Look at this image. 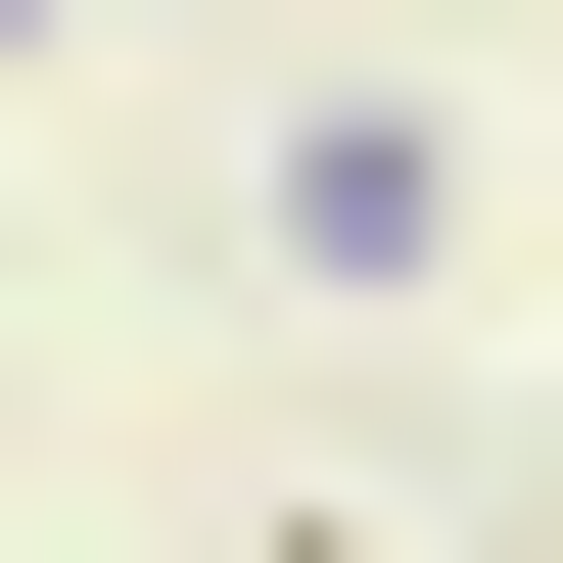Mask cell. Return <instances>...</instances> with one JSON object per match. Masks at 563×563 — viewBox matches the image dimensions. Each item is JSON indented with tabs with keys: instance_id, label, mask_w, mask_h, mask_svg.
<instances>
[{
	"instance_id": "cell-1",
	"label": "cell",
	"mask_w": 563,
	"mask_h": 563,
	"mask_svg": "<svg viewBox=\"0 0 563 563\" xmlns=\"http://www.w3.org/2000/svg\"><path fill=\"white\" fill-rule=\"evenodd\" d=\"M235 563H376V517H235Z\"/></svg>"
}]
</instances>
